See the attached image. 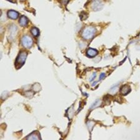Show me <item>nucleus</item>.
<instances>
[{
	"instance_id": "1",
	"label": "nucleus",
	"mask_w": 140,
	"mask_h": 140,
	"mask_svg": "<svg viewBox=\"0 0 140 140\" xmlns=\"http://www.w3.org/2000/svg\"><path fill=\"white\" fill-rule=\"evenodd\" d=\"M27 55V52L24 51L21 52L18 54L15 62V66L16 69H20L24 65Z\"/></svg>"
},
{
	"instance_id": "2",
	"label": "nucleus",
	"mask_w": 140,
	"mask_h": 140,
	"mask_svg": "<svg viewBox=\"0 0 140 140\" xmlns=\"http://www.w3.org/2000/svg\"><path fill=\"white\" fill-rule=\"evenodd\" d=\"M96 32L95 28L92 26H89L83 30L82 33V37L85 39H91L93 37Z\"/></svg>"
},
{
	"instance_id": "3",
	"label": "nucleus",
	"mask_w": 140,
	"mask_h": 140,
	"mask_svg": "<svg viewBox=\"0 0 140 140\" xmlns=\"http://www.w3.org/2000/svg\"><path fill=\"white\" fill-rule=\"evenodd\" d=\"M103 4L101 0H94L92 3V9L95 11H101L103 9Z\"/></svg>"
},
{
	"instance_id": "4",
	"label": "nucleus",
	"mask_w": 140,
	"mask_h": 140,
	"mask_svg": "<svg viewBox=\"0 0 140 140\" xmlns=\"http://www.w3.org/2000/svg\"><path fill=\"white\" fill-rule=\"evenodd\" d=\"M22 44L23 46L26 48H29L32 45V39L29 36H26L22 38Z\"/></svg>"
},
{
	"instance_id": "5",
	"label": "nucleus",
	"mask_w": 140,
	"mask_h": 140,
	"mask_svg": "<svg viewBox=\"0 0 140 140\" xmlns=\"http://www.w3.org/2000/svg\"><path fill=\"white\" fill-rule=\"evenodd\" d=\"M131 91V89L128 85L123 86L120 89V92L122 95L125 96L127 95Z\"/></svg>"
},
{
	"instance_id": "6",
	"label": "nucleus",
	"mask_w": 140,
	"mask_h": 140,
	"mask_svg": "<svg viewBox=\"0 0 140 140\" xmlns=\"http://www.w3.org/2000/svg\"><path fill=\"white\" fill-rule=\"evenodd\" d=\"M7 16L9 18L13 20H16L19 16L18 13L14 10H11L7 12Z\"/></svg>"
},
{
	"instance_id": "7",
	"label": "nucleus",
	"mask_w": 140,
	"mask_h": 140,
	"mask_svg": "<svg viewBox=\"0 0 140 140\" xmlns=\"http://www.w3.org/2000/svg\"><path fill=\"white\" fill-rule=\"evenodd\" d=\"M87 54L89 57H93L97 54L98 52L97 50L92 48H89L87 50Z\"/></svg>"
},
{
	"instance_id": "8",
	"label": "nucleus",
	"mask_w": 140,
	"mask_h": 140,
	"mask_svg": "<svg viewBox=\"0 0 140 140\" xmlns=\"http://www.w3.org/2000/svg\"><path fill=\"white\" fill-rule=\"evenodd\" d=\"M28 19L25 16H22L20 19V25L22 27H24L27 25L28 23Z\"/></svg>"
},
{
	"instance_id": "9",
	"label": "nucleus",
	"mask_w": 140,
	"mask_h": 140,
	"mask_svg": "<svg viewBox=\"0 0 140 140\" xmlns=\"http://www.w3.org/2000/svg\"><path fill=\"white\" fill-rule=\"evenodd\" d=\"M28 140L34 139V138L35 140H39L40 139V135L39 133L38 132H34L32 134L30 135H29L27 138Z\"/></svg>"
},
{
	"instance_id": "10",
	"label": "nucleus",
	"mask_w": 140,
	"mask_h": 140,
	"mask_svg": "<svg viewBox=\"0 0 140 140\" xmlns=\"http://www.w3.org/2000/svg\"><path fill=\"white\" fill-rule=\"evenodd\" d=\"M31 33L34 36L37 37L39 35V30L36 27H34L32 28L31 30Z\"/></svg>"
},
{
	"instance_id": "11",
	"label": "nucleus",
	"mask_w": 140,
	"mask_h": 140,
	"mask_svg": "<svg viewBox=\"0 0 140 140\" xmlns=\"http://www.w3.org/2000/svg\"><path fill=\"white\" fill-rule=\"evenodd\" d=\"M100 100L98 99L96 100V101L93 103L90 107V108L91 109H93L95 108L98 107L100 105Z\"/></svg>"
},
{
	"instance_id": "12",
	"label": "nucleus",
	"mask_w": 140,
	"mask_h": 140,
	"mask_svg": "<svg viewBox=\"0 0 140 140\" xmlns=\"http://www.w3.org/2000/svg\"><path fill=\"white\" fill-rule=\"evenodd\" d=\"M96 74L95 72H94L92 76L89 79L90 82H92V81H93L96 78Z\"/></svg>"
},
{
	"instance_id": "13",
	"label": "nucleus",
	"mask_w": 140,
	"mask_h": 140,
	"mask_svg": "<svg viewBox=\"0 0 140 140\" xmlns=\"http://www.w3.org/2000/svg\"><path fill=\"white\" fill-rule=\"evenodd\" d=\"M105 75L104 73H101V74L99 76V80L101 81L102 80V79H103L105 77Z\"/></svg>"
},
{
	"instance_id": "14",
	"label": "nucleus",
	"mask_w": 140,
	"mask_h": 140,
	"mask_svg": "<svg viewBox=\"0 0 140 140\" xmlns=\"http://www.w3.org/2000/svg\"><path fill=\"white\" fill-rule=\"evenodd\" d=\"M69 0H62V2H63L64 4H67L69 2Z\"/></svg>"
},
{
	"instance_id": "15",
	"label": "nucleus",
	"mask_w": 140,
	"mask_h": 140,
	"mask_svg": "<svg viewBox=\"0 0 140 140\" xmlns=\"http://www.w3.org/2000/svg\"><path fill=\"white\" fill-rule=\"evenodd\" d=\"M97 82H94L92 84V86H95V85L96 84H97Z\"/></svg>"
},
{
	"instance_id": "16",
	"label": "nucleus",
	"mask_w": 140,
	"mask_h": 140,
	"mask_svg": "<svg viewBox=\"0 0 140 140\" xmlns=\"http://www.w3.org/2000/svg\"></svg>"
}]
</instances>
